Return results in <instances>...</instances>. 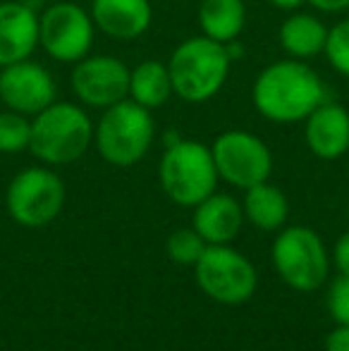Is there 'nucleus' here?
Wrapping results in <instances>:
<instances>
[{
  "label": "nucleus",
  "instance_id": "1",
  "mask_svg": "<svg viewBox=\"0 0 349 351\" xmlns=\"http://www.w3.org/2000/svg\"><path fill=\"white\" fill-rule=\"evenodd\" d=\"M323 101H328L323 77L309 62L292 58L265 65L252 86L254 108L273 125H302Z\"/></svg>",
  "mask_w": 349,
  "mask_h": 351
},
{
  "label": "nucleus",
  "instance_id": "2",
  "mask_svg": "<svg viewBox=\"0 0 349 351\" xmlns=\"http://www.w3.org/2000/svg\"><path fill=\"white\" fill-rule=\"evenodd\" d=\"M232 65L234 58L225 43L213 41L204 34L184 38L168 58L175 98L189 106L213 101L228 84Z\"/></svg>",
  "mask_w": 349,
  "mask_h": 351
},
{
  "label": "nucleus",
  "instance_id": "3",
  "mask_svg": "<svg viewBox=\"0 0 349 351\" xmlns=\"http://www.w3.org/2000/svg\"><path fill=\"white\" fill-rule=\"evenodd\" d=\"M93 125L84 106L58 98L32 117L29 153L48 167L72 165L93 146Z\"/></svg>",
  "mask_w": 349,
  "mask_h": 351
},
{
  "label": "nucleus",
  "instance_id": "4",
  "mask_svg": "<svg viewBox=\"0 0 349 351\" xmlns=\"http://www.w3.org/2000/svg\"><path fill=\"white\" fill-rule=\"evenodd\" d=\"M156 141L154 110L134 101H122L101 110L93 125V146L98 156L115 167H132L149 156Z\"/></svg>",
  "mask_w": 349,
  "mask_h": 351
},
{
  "label": "nucleus",
  "instance_id": "5",
  "mask_svg": "<svg viewBox=\"0 0 349 351\" xmlns=\"http://www.w3.org/2000/svg\"><path fill=\"white\" fill-rule=\"evenodd\" d=\"M158 177L165 196L182 208H194L208 199L220 180L210 146L182 136L165 146Z\"/></svg>",
  "mask_w": 349,
  "mask_h": 351
},
{
  "label": "nucleus",
  "instance_id": "6",
  "mask_svg": "<svg viewBox=\"0 0 349 351\" xmlns=\"http://www.w3.org/2000/svg\"><path fill=\"white\" fill-rule=\"evenodd\" d=\"M96 24L75 0H58L38 14V48L51 60L75 65L93 51Z\"/></svg>",
  "mask_w": 349,
  "mask_h": 351
},
{
  "label": "nucleus",
  "instance_id": "7",
  "mask_svg": "<svg viewBox=\"0 0 349 351\" xmlns=\"http://www.w3.org/2000/svg\"><path fill=\"white\" fill-rule=\"evenodd\" d=\"M8 213L22 227H46L65 206V182L48 165L17 172L8 186Z\"/></svg>",
  "mask_w": 349,
  "mask_h": 351
},
{
  "label": "nucleus",
  "instance_id": "8",
  "mask_svg": "<svg viewBox=\"0 0 349 351\" xmlns=\"http://www.w3.org/2000/svg\"><path fill=\"white\" fill-rule=\"evenodd\" d=\"M213 162L218 177L237 189H252L270 180L273 172V153L261 136L247 130H228L215 136Z\"/></svg>",
  "mask_w": 349,
  "mask_h": 351
},
{
  "label": "nucleus",
  "instance_id": "9",
  "mask_svg": "<svg viewBox=\"0 0 349 351\" xmlns=\"http://www.w3.org/2000/svg\"><path fill=\"white\" fill-rule=\"evenodd\" d=\"M280 278L297 291H313L328 280V254L321 237L309 227H287L273 244Z\"/></svg>",
  "mask_w": 349,
  "mask_h": 351
},
{
  "label": "nucleus",
  "instance_id": "10",
  "mask_svg": "<svg viewBox=\"0 0 349 351\" xmlns=\"http://www.w3.org/2000/svg\"><path fill=\"white\" fill-rule=\"evenodd\" d=\"M194 268L199 287L218 304L239 306L256 291V270L252 261L228 244H208Z\"/></svg>",
  "mask_w": 349,
  "mask_h": 351
},
{
  "label": "nucleus",
  "instance_id": "11",
  "mask_svg": "<svg viewBox=\"0 0 349 351\" xmlns=\"http://www.w3.org/2000/svg\"><path fill=\"white\" fill-rule=\"evenodd\" d=\"M70 88L86 110H106L130 96V65L110 53H88L72 65Z\"/></svg>",
  "mask_w": 349,
  "mask_h": 351
},
{
  "label": "nucleus",
  "instance_id": "12",
  "mask_svg": "<svg viewBox=\"0 0 349 351\" xmlns=\"http://www.w3.org/2000/svg\"><path fill=\"white\" fill-rule=\"evenodd\" d=\"M58 101V82L46 65L22 60L0 67V103L27 117L38 115Z\"/></svg>",
  "mask_w": 349,
  "mask_h": 351
},
{
  "label": "nucleus",
  "instance_id": "13",
  "mask_svg": "<svg viewBox=\"0 0 349 351\" xmlns=\"http://www.w3.org/2000/svg\"><path fill=\"white\" fill-rule=\"evenodd\" d=\"M38 51V12L24 0L0 3V67L34 58Z\"/></svg>",
  "mask_w": 349,
  "mask_h": 351
},
{
  "label": "nucleus",
  "instance_id": "14",
  "mask_svg": "<svg viewBox=\"0 0 349 351\" xmlns=\"http://www.w3.org/2000/svg\"><path fill=\"white\" fill-rule=\"evenodd\" d=\"M88 12L98 34L122 43L141 38L154 24L151 0H91Z\"/></svg>",
  "mask_w": 349,
  "mask_h": 351
},
{
  "label": "nucleus",
  "instance_id": "15",
  "mask_svg": "<svg viewBox=\"0 0 349 351\" xmlns=\"http://www.w3.org/2000/svg\"><path fill=\"white\" fill-rule=\"evenodd\" d=\"M304 125V141L321 160H337L349 153V110L337 101H323Z\"/></svg>",
  "mask_w": 349,
  "mask_h": 351
},
{
  "label": "nucleus",
  "instance_id": "16",
  "mask_svg": "<svg viewBox=\"0 0 349 351\" xmlns=\"http://www.w3.org/2000/svg\"><path fill=\"white\" fill-rule=\"evenodd\" d=\"M328 27L318 12H306V10H297V12H287L278 29V43L282 53L292 60H313V58L323 56L328 41Z\"/></svg>",
  "mask_w": 349,
  "mask_h": 351
},
{
  "label": "nucleus",
  "instance_id": "17",
  "mask_svg": "<svg viewBox=\"0 0 349 351\" xmlns=\"http://www.w3.org/2000/svg\"><path fill=\"white\" fill-rule=\"evenodd\" d=\"M244 222V208L230 194H213L194 206V230L206 244H228L239 234Z\"/></svg>",
  "mask_w": 349,
  "mask_h": 351
},
{
  "label": "nucleus",
  "instance_id": "18",
  "mask_svg": "<svg viewBox=\"0 0 349 351\" xmlns=\"http://www.w3.org/2000/svg\"><path fill=\"white\" fill-rule=\"evenodd\" d=\"M127 98L149 110L168 106L175 98L168 62L149 58V60H141L139 65L130 67V96Z\"/></svg>",
  "mask_w": 349,
  "mask_h": 351
},
{
  "label": "nucleus",
  "instance_id": "19",
  "mask_svg": "<svg viewBox=\"0 0 349 351\" xmlns=\"http://www.w3.org/2000/svg\"><path fill=\"white\" fill-rule=\"evenodd\" d=\"M196 19L204 36L228 46L239 41L242 32L247 29V3L244 0H201Z\"/></svg>",
  "mask_w": 349,
  "mask_h": 351
},
{
  "label": "nucleus",
  "instance_id": "20",
  "mask_svg": "<svg viewBox=\"0 0 349 351\" xmlns=\"http://www.w3.org/2000/svg\"><path fill=\"white\" fill-rule=\"evenodd\" d=\"M242 208H244V217L254 227H258L263 232H275L287 222L289 201L282 194V189H278L270 182H261V184L244 191Z\"/></svg>",
  "mask_w": 349,
  "mask_h": 351
},
{
  "label": "nucleus",
  "instance_id": "21",
  "mask_svg": "<svg viewBox=\"0 0 349 351\" xmlns=\"http://www.w3.org/2000/svg\"><path fill=\"white\" fill-rule=\"evenodd\" d=\"M29 139H32V117L10 108L0 110V153L14 156L29 151Z\"/></svg>",
  "mask_w": 349,
  "mask_h": 351
},
{
  "label": "nucleus",
  "instance_id": "22",
  "mask_svg": "<svg viewBox=\"0 0 349 351\" xmlns=\"http://www.w3.org/2000/svg\"><path fill=\"white\" fill-rule=\"evenodd\" d=\"M206 241L196 230H177L168 237V256L180 265H196L206 251Z\"/></svg>",
  "mask_w": 349,
  "mask_h": 351
},
{
  "label": "nucleus",
  "instance_id": "23",
  "mask_svg": "<svg viewBox=\"0 0 349 351\" xmlns=\"http://www.w3.org/2000/svg\"><path fill=\"white\" fill-rule=\"evenodd\" d=\"M323 56H326L328 65L340 77L349 79V17L340 19L330 27Z\"/></svg>",
  "mask_w": 349,
  "mask_h": 351
},
{
  "label": "nucleus",
  "instance_id": "24",
  "mask_svg": "<svg viewBox=\"0 0 349 351\" xmlns=\"http://www.w3.org/2000/svg\"><path fill=\"white\" fill-rule=\"evenodd\" d=\"M328 311L337 325H349V278L340 275L328 291Z\"/></svg>",
  "mask_w": 349,
  "mask_h": 351
},
{
  "label": "nucleus",
  "instance_id": "25",
  "mask_svg": "<svg viewBox=\"0 0 349 351\" xmlns=\"http://www.w3.org/2000/svg\"><path fill=\"white\" fill-rule=\"evenodd\" d=\"M309 8L318 14H345L349 12V0H309Z\"/></svg>",
  "mask_w": 349,
  "mask_h": 351
},
{
  "label": "nucleus",
  "instance_id": "26",
  "mask_svg": "<svg viewBox=\"0 0 349 351\" xmlns=\"http://www.w3.org/2000/svg\"><path fill=\"white\" fill-rule=\"evenodd\" d=\"M326 351H349V325H337L326 339Z\"/></svg>",
  "mask_w": 349,
  "mask_h": 351
},
{
  "label": "nucleus",
  "instance_id": "27",
  "mask_svg": "<svg viewBox=\"0 0 349 351\" xmlns=\"http://www.w3.org/2000/svg\"><path fill=\"white\" fill-rule=\"evenodd\" d=\"M335 263L340 268V275H347L349 278V232L337 239L335 244Z\"/></svg>",
  "mask_w": 349,
  "mask_h": 351
},
{
  "label": "nucleus",
  "instance_id": "28",
  "mask_svg": "<svg viewBox=\"0 0 349 351\" xmlns=\"http://www.w3.org/2000/svg\"><path fill=\"white\" fill-rule=\"evenodd\" d=\"M270 8L280 10V12H297V10H304L309 5V0H265Z\"/></svg>",
  "mask_w": 349,
  "mask_h": 351
}]
</instances>
